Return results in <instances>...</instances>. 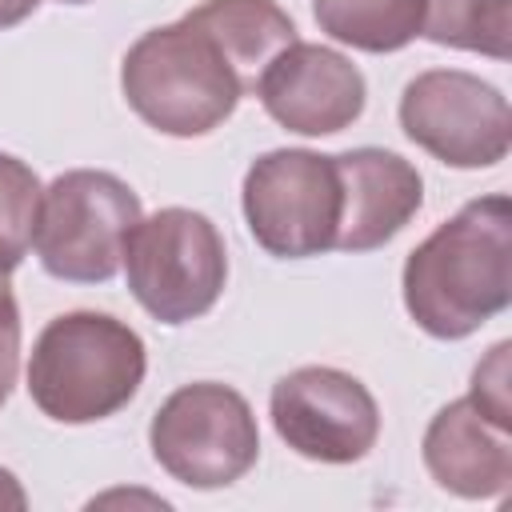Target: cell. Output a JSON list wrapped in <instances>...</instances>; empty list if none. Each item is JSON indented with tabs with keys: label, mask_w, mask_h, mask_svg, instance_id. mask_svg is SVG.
<instances>
[{
	"label": "cell",
	"mask_w": 512,
	"mask_h": 512,
	"mask_svg": "<svg viewBox=\"0 0 512 512\" xmlns=\"http://www.w3.org/2000/svg\"><path fill=\"white\" fill-rule=\"evenodd\" d=\"M60 4H88V0H60Z\"/></svg>",
	"instance_id": "cell-21"
},
{
	"label": "cell",
	"mask_w": 512,
	"mask_h": 512,
	"mask_svg": "<svg viewBox=\"0 0 512 512\" xmlns=\"http://www.w3.org/2000/svg\"><path fill=\"white\" fill-rule=\"evenodd\" d=\"M16 372H20V308L8 280H0V404L16 384Z\"/></svg>",
	"instance_id": "cell-18"
},
{
	"label": "cell",
	"mask_w": 512,
	"mask_h": 512,
	"mask_svg": "<svg viewBox=\"0 0 512 512\" xmlns=\"http://www.w3.org/2000/svg\"><path fill=\"white\" fill-rule=\"evenodd\" d=\"M144 340L108 312L48 320L28 356V396L56 424L116 416L144 384Z\"/></svg>",
	"instance_id": "cell-2"
},
{
	"label": "cell",
	"mask_w": 512,
	"mask_h": 512,
	"mask_svg": "<svg viewBox=\"0 0 512 512\" xmlns=\"http://www.w3.org/2000/svg\"><path fill=\"white\" fill-rule=\"evenodd\" d=\"M276 436L304 460L356 464L376 448L380 408L352 372L308 364L272 384L268 396Z\"/></svg>",
	"instance_id": "cell-9"
},
{
	"label": "cell",
	"mask_w": 512,
	"mask_h": 512,
	"mask_svg": "<svg viewBox=\"0 0 512 512\" xmlns=\"http://www.w3.org/2000/svg\"><path fill=\"white\" fill-rule=\"evenodd\" d=\"M184 16L220 48L244 96L256 92L268 64L300 40L292 16L276 0H204Z\"/></svg>",
	"instance_id": "cell-13"
},
{
	"label": "cell",
	"mask_w": 512,
	"mask_h": 512,
	"mask_svg": "<svg viewBox=\"0 0 512 512\" xmlns=\"http://www.w3.org/2000/svg\"><path fill=\"white\" fill-rule=\"evenodd\" d=\"M508 0H424L420 36L440 48L508 60Z\"/></svg>",
	"instance_id": "cell-15"
},
{
	"label": "cell",
	"mask_w": 512,
	"mask_h": 512,
	"mask_svg": "<svg viewBox=\"0 0 512 512\" xmlns=\"http://www.w3.org/2000/svg\"><path fill=\"white\" fill-rule=\"evenodd\" d=\"M508 352H512V344H508V340H500V344H496V348L476 364V372H472V392H468V400H472L480 412H488L496 424H504V428H512Z\"/></svg>",
	"instance_id": "cell-17"
},
{
	"label": "cell",
	"mask_w": 512,
	"mask_h": 512,
	"mask_svg": "<svg viewBox=\"0 0 512 512\" xmlns=\"http://www.w3.org/2000/svg\"><path fill=\"white\" fill-rule=\"evenodd\" d=\"M40 196L44 188L36 172L24 160L0 152V280H8L32 248L36 220H40Z\"/></svg>",
	"instance_id": "cell-16"
},
{
	"label": "cell",
	"mask_w": 512,
	"mask_h": 512,
	"mask_svg": "<svg viewBox=\"0 0 512 512\" xmlns=\"http://www.w3.org/2000/svg\"><path fill=\"white\" fill-rule=\"evenodd\" d=\"M36 8H40V0H0V32H4V28H16V24L28 20Z\"/></svg>",
	"instance_id": "cell-19"
},
{
	"label": "cell",
	"mask_w": 512,
	"mask_h": 512,
	"mask_svg": "<svg viewBox=\"0 0 512 512\" xmlns=\"http://www.w3.org/2000/svg\"><path fill=\"white\" fill-rule=\"evenodd\" d=\"M140 224V196L112 172H60L40 196L32 248L40 268L68 284H104L124 264V244Z\"/></svg>",
	"instance_id": "cell-4"
},
{
	"label": "cell",
	"mask_w": 512,
	"mask_h": 512,
	"mask_svg": "<svg viewBox=\"0 0 512 512\" xmlns=\"http://www.w3.org/2000/svg\"><path fill=\"white\" fill-rule=\"evenodd\" d=\"M424 468L464 500H496L512 484V436L468 396L444 404L424 432Z\"/></svg>",
	"instance_id": "cell-12"
},
{
	"label": "cell",
	"mask_w": 512,
	"mask_h": 512,
	"mask_svg": "<svg viewBox=\"0 0 512 512\" xmlns=\"http://www.w3.org/2000/svg\"><path fill=\"white\" fill-rule=\"evenodd\" d=\"M336 160L340 176V220L336 252L384 248L424 204V180L416 164L384 148H348Z\"/></svg>",
	"instance_id": "cell-11"
},
{
	"label": "cell",
	"mask_w": 512,
	"mask_h": 512,
	"mask_svg": "<svg viewBox=\"0 0 512 512\" xmlns=\"http://www.w3.org/2000/svg\"><path fill=\"white\" fill-rule=\"evenodd\" d=\"M320 32L360 52H400L420 36L424 0H312Z\"/></svg>",
	"instance_id": "cell-14"
},
{
	"label": "cell",
	"mask_w": 512,
	"mask_h": 512,
	"mask_svg": "<svg viewBox=\"0 0 512 512\" xmlns=\"http://www.w3.org/2000/svg\"><path fill=\"white\" fill-rule=\"evenodd\" d=\"M400 128L448 168H492L508 156L512 140L504 92L460 68H428L408 80Z\"/></svg>",
	"instance_id": "cell-8"
},
{
	"label": "cell",
	"mask_w": 512,
	"mask_h": 512,
	"mask_svg": "<svg viewBox=\"0 0 512 512\" xmlns=\"http://www.w3.org/2000/svg\"><path fill=\"white\" fill-rule=\"evenodd\" d=\"M264 112L300 136H332L360 120L368 88L360 68L324 44H288L256 84Z\"/></svg>",
	"instance_id": "cell-10"
},
{
	"label": "cell",
	"mask_w": 512,
	"mask_h": 512,
	"mask_svg": "<svg viewBox=\"0 0 512 512\" xmlns=\"http://www.w3.org/2000/svg\"><path fill=\"white\" fill-rule=\"evenodd\" d=\"M24 504H28L24 488L16 484V476L8 468H0V508H24Z\"/></svg>",
	"instance_id": "cell-20"
},
{
	"label": "cell",
	"mask_w": 512,
	"mask_h": 512,
	"mask_svg": "<svg viewBox=\"0 0 512 512\" xmlns=\"http://www.w3.org/2000/svg\"><path fill=\"white\" fill-rule=\"evenodd\" d=\"M512 304V200H468L404 260V308L436 340H464Z\"/></svg>",
	"instance_id": "cell-1"
},
{
	"label": "cell",
	"mask_w": 512,
	"mask_h": 512,
	"mask_svg": "<svg viewBox=\"0 0 512 512\" xmlns=\"http://www.w3.org/2000/svg\"><path fill=\"white\" fill-rule=\"evenodd\" d=\"M120 268L136 304L160 324H188L212 312L228 284L224 236L192 208H160L148 220L140 216Z\"/></svg>",
	"instance_id": "cell-5"
},
{
	"label": "cell",
	"mask_w": 512,
	"mask_h": 512,
	"mask_svg": "<svg viewBox=\"0 0 512 512\" xmlns=\"http://www.w3.org/2000/svg\"><path fill=\"white\" fill-rule=\"evenodd\" d=\"M252 240L276 260L332 252L340 220L336 160L308 148H276L252 160L240 188Z\"/></svg>",
	"instance_id": "cell-7"
},
{
	"label": "cell",
	"mask_w": 512,
	"mask_h": 512,
	"mask_svg": "<svg viewBox=\"0 0 512 512\" xmlns=\"http://www.w3.org/2000/svg\"><path fill=\"white\" fill-rule=\"evenodd\" d=\"M120 92L148 128L180 140L220 128L244 96L220 48L188 16L144 32L124 52Z\"/></svg>",
	"instance_id": "cell-3"
},
{
	"label": "cell",
	"mask_w": 512,
	"mask_h": 512,
	"mask_svg": "<svg viewBox=\"0 0 512 512\" xmlns=\"http://www.w3.org/2000/svg\"><path fill=\"white\" fill-rule=\"evenodd\" d=\"M156 464L200 492L228 488L260 456V428L248 400L216 380L176 388L148 424Z\"/></svg>",
	"instance_id": "cell-6"
}]
</instances>
